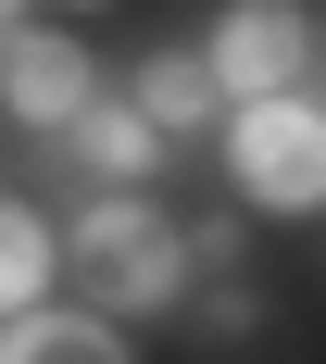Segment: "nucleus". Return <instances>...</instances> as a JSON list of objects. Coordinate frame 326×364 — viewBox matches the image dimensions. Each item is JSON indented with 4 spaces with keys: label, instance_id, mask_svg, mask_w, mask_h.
Segmentation results:
<instances>
[{
    "label": "nucleus",
    "instance_id": "1",
    "mask_svg": "<svg viewBox=\"0 0 326 364\" xmlns=\"http://www.w3.org/2000/svg\"><path fill=\"white\" fill-rule=\"evenodd\" d=\"M188 277H201V264H188V226L151 214L138 188H101V201L63 226V301H88V314H113V327L176 314Z\"/></svg>",
    "mask_w": 326,
    "mask_h": 364
},
{
    "label": "nucleus",
    "instance_id": "2",
    "mask_svg": "<svg viewBox=\"0 0 326 364\" xmlns=\"http://www.w3.org/2000/svg\"><path fill=\"white\" fill-rule=\"evenodd\" d=\"M226 188H239V214H326V113L301 88L276 101H226Z\"/></svg>",
    "mask_w": 326,
    "mask_h": 364
},
{
    "label": "nucleus",
    "instance_id": "3",
    "mask_svg": "<svg viewBox=\"0 0 326 364\" xmlns=\"http://www.w3.org/2000/svg\"><path fill=\"white\" fill-rule=\"evenodd\" d=\"M314 13L301 0H226L214 26H201V63H214L226 101H276V88H301V63H314Z\"/></svg>",
    "mask_w": 326,
    "mask_h": 364
},
{
    "label": "nucleus",
    "instance_id": "4",
    "mask_svg": "<svg viewBox=\"0 0 326 364\" xmlns=\"http://www.w3.org/2000/svg\"><path fill=\"white\" fill-rule=\"evenodd\" d=\"M88 101H101V63H88L63 26H13V38H0V113H13V126L63 139Z\"/></svg>",
    "mask_w": 326,
    "mask_h": 364
},
{
    "label": "nucleus",
    "instance_id": "5",
    "mask_svg": "<svg viewBox=\"0 0 326 364\" xmlns=\"http://www.w3.org/2000/svg\"><path fill=\"white\" fill-rule=\"evenodd\" d=\"M126 101H138L163 139L226 126V88H214V63H201V50H138V63H126Z\"/></svg>",
    "mask_w": 326,
    "mask_h": 364
},
{
    "label": "nucleus",
    "instance_id": "6",
    "mask_svg": "<svg viewBox=\"0 0 326 364\" xmlns=\"http://www.w3.org/2000/svg\"><path fill=\"white\" fill-rule=\"evenodd\" d=\"M0 364H138V352H126V327L88 314V301H38V314L0 327Z\"/></svg>",
    "mask_w": 326,
    "mask_h": 364
},
{
    "label": "nucleus",
    "instance_id": "7",
    "mask_svg": "<svg viewBox=\"0 0 326 364\" xmlns=\"http://www.w3.org/2000/svg\"><path fill=\"white\" fill-rule=\"evenodd\" d=\"M63 151H75V164H88L101 188H138L151 164H163V126H151L138 101H88V113L63 126Z\"/></svg>",
    "mask_w": 326,
    "mask_h": 364
},
{
    "label": "nucleus",
    "instance_id": "8",
    "mask_svg": "<svg viewBox=\"0 0 326 364\" xmlns=\"http://www.w3.org/2000/svg\"><path fill=\"white\" fill-rule=\"evenodd\" d=\"M50 289H63V239H50V214H38V201H0V327L38 314Z\"/></svg>",
    "mask_w": 326,
    "mask_h": 364
},
{
    "label": "nucleus",
    "instance_id": "9",
    "mask_svg": "<svg viewBox=\"0 0 326 364\" xmlns=\"http://www.w3.org/2000/svg\"><path fill=\"white\" fill-rule=\"evenodd\" d=\"M188 327H201V339H239V327H251V289H214L201 314H188Z\"/></svg>",
    "mask_w": 326,
    "mask_h": 364
},
{
    "label": "nucleus",
    "instance_id": "10",
    "mask_svg": "<svg viewBox=\"0 0 326 364\" xmlns=\"http://www.w3.org/2000/svg\"><path fill=\"white\" fill-rule=\"evenodd\" d=\"M13 26H38V0H0V38H13Z\"/></svg>",
    "mask_w": 326,
    "mask_h": 364
},
{
    "label": "nucleus",
    "instance_id": "11",
    "mask_svg": "<svg viewBox=\"0 0 326 364\" xmlns=\"http://www.w3.org/2000/svg\"><path fill=\"white\" fill-rule=\"evenodd\" d=\"M63 13H101V0H63Z\"/></svg>",
    "mask_w": 326,
    "mask_h": 364
}]
</instances>
